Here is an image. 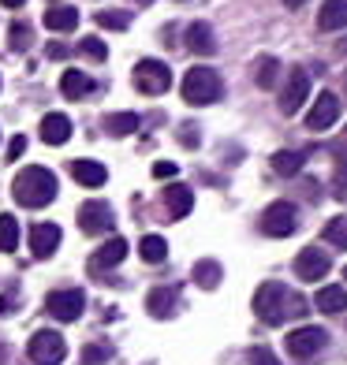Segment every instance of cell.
Returning <instances> with one entry per match:
<instances>
[{
	"label": "cell",
	"instance_id": "1",
	"mask_svg": "<svg viewBox=\"0 0 347 365\" xmlns=\"http://www.w3.org/2000/svg\"><path fill=\"white\" fill-rule=\"evenodd\" d=\"M254 313L261 321L269 324H280L284 317H303L306 313V302H299L284 284H276V279H269V284H261L254 291Z\"/></svg>",
	"mask_w": 347,
	"mask_h": 365
},
{
	"label": "cell",
	"instance_id": "2",
	"mask_svg": "<svg viewBox=\"0 0 347 365\" xmlns=\"http://www.w3.org/2000/svg\"><path fill=\"white\" fill-rule=\"evenodd\" d=\"M11 194L23 209H41L56 197V175L49 168H41V164H30V168H23L19 175H15Z\"/></svg>",
	"mask_w": 347,
	"mask_h": 365
},
{
	"label": "cell",
	"instance_id": "3",
	"mask_svg": "<svg viewBox=\"0 0 347 365\" xmlns=\"http://www.w3.org/2000/svg\"><path fill=\"white\" fill-rule=\"evenodd\" d=\"M183 101L187 105H217L221 97H224V82H221V75L213 71V68H191L187 75H183Z\"/></svg>",
	"mask_w": 347,
	"mask_h": 365
},
{
	"label": "cell",
	"instance_id": "4",
	"mask_svg": "<svg viewBox=\"0 0 347 365\" xmlns=\"http://www.w3.org/2000/svg\"><path fill=\"white\" fill-rule=\"evenodd\" d=\"M131 78H135V90L146 93V97H161L172 86V71H169V63H161V60H139Z\"/></svg>",
	"mask_w": 347,
	"mask_h": 365
},
{
	"label": "cell",
	"instance_id": "5",
	"mask_svg": "<svg viewBox=\"0 0 347 365\" xmlns=\"http://www.w3.org/2000/svg\"><path fill=\"white\" fill-rule=\"evenodd\" d=\"M26 354H30V361H34V365H60L64 358H68V343H64L60 331L41 328L38 336L26 343Z\"/></svg>",
	"mask_w": 347,
	"mask_h": 365
},
{
	"label": "cell",
	"instance_id": "6",
	"mask_svg": "<svg viewBox=\"0 0 347 365\" xmlns=\"http://www.w3.org/2000/svg\"><path fill=\"white\" fill-rule=\"evenodd\" d=\"M288 354L291 358H299V361H310L318 351H325L328 346V331L325 328H318V324H303V328H295V331H288Z\"/></svg>",
	"mask_w": 347,
	"mask_h": 365
},
{
	"label": "cell",
	"instance_id": "7",
	"mask_svg": "<svg viewBox=\"0 0 347 365\" xmlns=\"http://www.w3.org/2000/svg\"><path fill=\"white\" fill-rule=\"evenodd\" d=\"M261 227H266V235H273V239H288L291 231L299 227V209L291 202H273L261 212Z\"/></svg>",
	"mask_w": 347,
	"mask_h": 365
},
{
	"label": "cell",
	"instance_id": "8",
	"mask_svg": "<svg viewBox=\"0 0 347 365\" xmlns=\"http://www.w3.org/2000/svg\"><path fill=\"white\" fill-rule=\"evenodd\" d=\"M45 309H49V317H56V321H79L82 317V309H86V294H82L79 287H68V291H53L49 294V302H45Z\"/></svg>",
	"mask_w": 347,
	"mask_h": 365
},
{
	"label": "cell",
	"instance_id": "9",
	"mask_svg": "<svg viewBox=\"0 0 347 365\" xmlns=\"http://www.w3.org/2000/svg\"><path fill=\"white\" fill-rule=\"evenodd\" d=\"M306 97H310V71L306 68H291L284 90H280V112L295 115V112L306 105Z\"/></svg>",
	"mask_w": 347,
	"mask_h": 365
},
{
	"label": "cell",
	"instance_id": "10",
	"mask_svg": "<svg viewBox=\"0 0 347 365\" xmlns=\"http://www.w3.org/2000/svg\"><path fill=\"white\" fill-rule=\"evenodd\" d=\"M79 227L86 231V235H109L116 227V212L109 202H86L79 205Z\"/></svg>",
	"mask_w": 347,
	"mask_h": 365
},
{
	"label": "cell",
	"instance_id": "11",
	"mask_svg": "<svg viewBox=\"0 0 347 365\" xmlns=\"http://www.w3.org/2000/svg\"><path fill=\"white\" fill-rule=\"evenodd\" d=\"M328 269H333V261H328V254L321 250V246H306V250H299V257H295V276L306 279V284L325 279Z\"/></svg>",
	"mask_w": 347,
	"mask_h": 365
},
{
	"label": "cell",
	"instance_id": "12",
	"mask_svg": "<svg viewBox=\"0 0 347 365\" xmlns=\"http://www.w3.org/2000/svg\"><path fill=\"white\" fill-rule=\"evenodd\" d=\"M336 120H340V97H336L333 90L318 93V101H313V108L306 112V127H310V130H328Z\"/></svg>",
	"mask_w": 347,
	"mask_h": 365
},
{
	"label": "cell",
	"instance_id": "13",
	"mask_svg": "<svg viewBox=\"0 0 347 365\" xmlns=\"http://www.w3.org/2000/svg\"><path fill=\"white\" fill-rule=\"evenodd\" d=\"M60 239H64L60 224H34V227H30V254L41 257V261L53 257L60 250Z\"/></svg>",
	"mask_w": 347,
	"mask_h": 365
},
{
	"label": "cell",
	"instance_id": "14",
	"mask_svg": "<svg viewBox=\"0 0 347 365\" xmlns=\"http://www.w3.org/2000/svg\"><path fill=\"white\" fill-rule=\"evenodd\" d=\"M176 309H179V287H154L146 294V313H150V317L169 321Z\"/></svg>",
	"mask_w": 347,
	"mask_h": 365
},
{
	"label": "cell",
	"instance_id": "15",
	"mask_svg": "<svg viewBox=\"0 0 347 365\" xmlns=\"http://www.w3.org/2000/svg\"><path fill=\"white\" fill-rule=\"evenodd\" d=\"M161 202H164V209H169V217L183 220L194 209V194H191V187H183V182H172V187H164Z\"/></svg>",
	"mask_w": 347,
	"mask_h": 365
},
{
	"label": "cell",
	"instance_id": "16",
	"mask_svg": "<svg viewBox=\"0 0 347 365\" xmlns=\"http://www.w3.org/2000/svg\"><path fill=\"white\" fill-rule=\"evenodd\" d=\"M127 257V239H105L101 246L94 250V257H90V269H97V272H105V269H116Z\"/></svg>",
	"mask_w": 347,
	"mask_h": 365
},
{
	"label": "cell",
	"instance_id": "17",
	"mask_svg": "<svg viewBox=\"0 0 347 365\" xmlns=\"http://www.w3.org/2000/svg\"><path fill=\"white\" fill-rule=\"evenodd\" d=\"M41 142H49V145H64L71 138V120L64 112H49L45 120H41Z\"/></svg>",
	"mask_w": 347,
	"mask_h": 365
},
{
	"label": "cell",
	"instance_id": "18",
	"mask_svg": "<svg viewBox=\"0 0 347 365\" xmlns=\"http://www.w3.org/2000/svg\"><path fill=\"white\" fill-rule=\"evenodd\" d=\"M71 179L79 182V187L97 190V187H105L109 172H105V164H97V160H71Z\"/></svg>",
	"mask_w": 347,
	"mask_h": 365
},
{
	"label": "cell",
	"instance_id": "19",
	"mask_svg": "<svg viewBox=\"0 0 347 365\" xmlns=\"http://www.w3.org/2000/svg\"><path fill=\"white\" fill-rule=\"evenodd\" d=\"M183 41H187L191 53H198V56H213V53H217V38H213L209 23H191Z\"/></svg>",
	"mask_w": 347,
	"mask_h": 365
},
{
	"label": "cell",
	"instance_id": "20",
	"mask_svg": "<svg viewBox=\"0 0 347 365\" xmlns=\"http://www.w3.org/2000/svg\"><path fill=\"white\" fill-rule=\"evenodd\" d=\"M318 30H325V34L347 30V0H325L318 11Z\"/></svg>",
	"mask_w": 347,
	"mask_h": 365
},
{
	"label": "cell",
	"instance_id": "21",
	"mask_svg": "<svg viewBox=\"0 0 347 365\" xmlns=\"http://www.w3.org/2000/svg\"><path fill=\"white\" fill-rule=\"evenodd\" d=\"M45 26L53 30V34H68V30L79 26V11L71 4H53L45 11Z\"/></svg>",
	"mask_w": 347,
	"mask_h": 365
},
{
	"label": "cell",
	"instance_id": "22",
	"mask_svg": "<svg viewBox=\"0 0 347 365\" xmlns=\"http://www.w3.org/2000/svg\"><path fill=\"white\" fill-rule=\"evenodd\" d=\"M303 164H306V153H303V149H276L273 160H269V168H273L276 175H299Z\"/></svg>",
	"mask_w": 347,
	"mask_h": 365
},
{
	"label": "cell",
	"instance_id": "23",
	"mask_svg": "<svg viewBox=\"0 0 347 365\" xmlns=\"http://www.w3.org/2000/svg\"><path fill=\"white\" fill-rule=\"evenodd\" d=\"M60 90H64V97H68V101H82V97L94 90V78H90L86 71H75V68H71V71H64Z\"/></svg>",
	"mask_w": 347,
	"mask_h": 365
},
{
	"label": "cell",
	"instance_id": "24",
	"mask_svg": "<svg viewBox=\"0 0 347 365\" xmlns=\"http://www.w3.org/2000/svg\"><path fill=\"white\" fill-rule=\"evenodd\" d=\"M313 298H318L313 306H318L321 313H343V309H347V287L328 284V287H321V291L313 294Z\"/></svg>",
	"mask_w": 347,
	"mask_h": 365
},
{
	"label": "cell",
	"instance_id": "25",
	"mask_svg": "<svg viewBox=\"0 0 347 365\" xmlns=\"http://www.w3.org/2000/svg\"><path fill=\"white\" fill-rule=\"evenodd\" d=\"M105 130L112 138H127L139 130V115L135 112H112V115H105Z\"/></svg>",
	"mask_w": 347,
	"mask_h": 365
},
{
	"label": "cell",
	"instance_id": "26",
	"mask_svg": "<svg viewBox=\"0 0 347 365\" xmlns=\"http://www.w3.org/2000/svg\"><path fill=\"white\" fill-rule=\"evenodd\" d=\"M221 276H224V272H221V264H217V261H209V257L194 264V284L202 287V291L221 287Z\"/></svg>",
	"mask_w": 347,
	"mask_h": 365
},
{
	"label": "cell",
	"instance_id": "27",
	"mask_svg": "<svg viewBox=\"0 0 347 365\" xmlns=\"http://www.w3.org/2000/svg\"><path fill=\"white\" fill-rule=\"evenodd\" d=\"M19 250V224H15L11 212L0 217V254H15Z\"/></svg>",
	"mask_w": 347,
	"mask_h": 365
},
{
	"label": "cell",
	"instance_id": "28",
	"mask_svg": "<svg viewBox=\"0 0 347 365\" xmlns=\"http://www.w3.org/2000/svg\"><path fill=\"white\" fill-rule=\"evenodd\" d=\"M321 239L333 246V250H347V217H333L321 227Z\"/></svg>",
	"mask_w": 347,
	"mask_h": 365
},
{
	"label": "cell",
	"instance_id": "29",
	"mask_svg": "<svg viewBox=\"0 0 347 365\" xmlns=\"http://www.w3.org/2000/svg\"><path fill=\"white\" fill-rule=\"evenodd\" d=\"M139 254H142V261L161 264L164 257H169V242H164L161 235H146V239L139 242Z\"/></svg>",
	"mask_w": 347,
	"mask_h": 365
},
{
	"label": "cell",
	"instance_id": "30",
	"mask_svg": "<svg viewBox=\"0 0 347 365\" xmlns=\"http://www.w3.org/2000/svg\"><path fill=\"white\" fill-rule=\"evenodd\" d=\"M276 75H280V60L276 56H261L258 60V71H254V82L261 90H273L276 86Z\"/></svg>",
	"mask_w": 347,
	"mask_h": 365
},
{
	"label": "cell",
	"instance_id": "31",
	"mask_svg": "<svg viewBox=\"0 0 347 365\" xmlns=\"http://www.w3.org/2000/svg\"><path fill=\"white\" fill-rule=\"evenodd\" d=\"M30 41H34V30H30L26 23H11V30H8V45L15 48V53H26Z\"/></svg>",
	"mask_w": 347,
	"mask_h": 365
},
{
	"label": "cell",
	"instance_id": "32",
	"mask_svg": "<svg viewBox=\"0 0 347 365\" xmlns=\"http://www.w3.org/2000/svg\"><path fill=\"white\" fill-rule=\"evenodd\" d=\"M97 26H105V30H127L131 26V15L127 11H97Z\"/></svg>",
	"mask_w": 347,
	"mask_h": 365
},
{
	"label": "cell",
	"instance_id": "33",
	"mask_svg": "<svg viewBox=\"0 0 347 365\" xmlns=\"http://www.w3.org/2000/svg\"><path fill=\"white\" fill-rule=\"evenodd\" d=\"M79 53L86 56V60H97V63H101V60L109 56V48H105L101 38H82V41H79Z\"/></svg>",
	"mask_w": 347,
	"mask_h": 365
},
{
	"label": "cell",
	"instance_id": "34",
	"mask_svg": "<svg viewBox=\"0 0 347 365\" xmlns=\"http://www.w3.org/2000/svg\"><path fill=\"white\" fill-rule=\"evenodd\" d=\"M246 361H251V365H280L269 346H251V351H246Z\"/></svg>",
	"mask_w": 347,
	"mask_h": 365
},
{
	"label": "cell",
	"instance_id": "35",
	"mask_svg": "<svg viewBox=\"0 0 347 365\" xmlns=\"http://www.w3.org/2000/svg\"><path fill=\"white\" fill-rule=\"evenodd\" d=\"M105 358H109V351H105V346H82V361H86V365H105Z\"/></svg>",
	"mask_w": 347,
	"mask_h": 365
},
{
	"label": "cell",
	"instance_id": "36",
	"mask_svg": "<svg viewBox=\"0 0 347 365\" xmlns=\"http://www.w3.org/2000/svg\"><path fill=\"white\" fill-rule=\"evenodd\" d=\"M333 179H336L340 190H347V157H343V153H336V175H333Z\"/></svg>",
	"mask_w": 347,
	"mask_h": 365
},
{
	"label": "cell",
	"instance_id": "37",
	"mask_svg": "<svg viewBox=\"0 0 347 365\" xmlns=\"http://www.w3.org/2000/svg\"><path fill=\"white\" fill-rule=\"evenodd\" d=\"M23 149H26V138H23V135H15V138L8 142V160H19V157H23Z\"/></svg>",
	"mask_w": 347,
	"mask_h": 365
},
{
	"label": "cell",
	"instance_id": "38",
	"mask_svg": "<svg viewBox=\"0 0 347 365\" xmlns=\"http://www.w3.org/2000/svg\"><path fill=\"white\" fill-rule=\"evenodd\" d=\"M154 175H157V179L176 175V164H172V160H157V164H154Z\"/></svg>",
	"mask_w": 347,
	"mask_h": 365
},
{
	"label": "cell",
	"instance_id": "39",
	"mask_svg": "<svg viewBox=\"0 0 347 365\" xmlns=\"http://www.w3.org/2000/svg\"><path fill=\"white\" fill-rule=\"evenodd\" d=\"M45 56H49V60H64V56H68V48H64L60 41H49V48H45Z\"/></svg>",
	"mask_w": 347,
	"mask_h": 365
},
{
	"label": "cell",
	"instance_id": "40",
	"mask_svg": "<svg viewBox=\"0 0 347 365\" xmlns=\"http://www.w3.org/2000/svg\"><path fill=\"white\" fill-rule=\"evenodd\" d=\"M183 142H187L191 149L198 145V127H194V123H187V127H183Z\"/></svg>",
	"mask_w": 347,
	"mask_h": 365
},
{
	"label": "cell",
	"instance_id": "41",
	"mask_svg": "<svg viewBox=\"0 0 347 365\" xmlns=\"http://www.w3.org/2000/svg\"><path fill=\"white\" fill-rule=\"evenodd\" d=\"M4 8H23V0H0Z\"/></svg>",
	"mask_w": 347,
	"mask_h": 365
},
{
	"label": "cell",
	"instance_id": "42",
	"mask_svg": "<svg viewBox=\"0 0 347 365\" xmlns=\"http://www.w3.org/2000/svg\"><path fill=\"white\" fill-rule=\"evenodd\" d=\"M306 0H284V8H303Z\"/></svg>",
	"mask_w": 347,
	"mask_h": 365
},
{
	"label": "cell",
	"instance_id": "43",
	"mask_svg": "<svg viewBox=\"0 0 347 365\" xmlns=\"http://www.w3.org/2000/svg\"><path fill=\"white\" fill-rule=\"evenodd\" d=\"M343 279H347V264H343Z\"/></svg>",
	"mask_w": 347,
	"mask_h": 365
},
{
	"label": "cell",
	"instance_id": "44",
	"mask_svg": "<svg viewBox=\"0 0 347 365\" xmlns=\"http://www.w3.org/2000/svg\"><path fill=\"white\" fill-rule=\"evenodd\" d=\"M343 142H347V130H343Z\"/></svg>",
	"mask_w": 347,
	"mask_h": 365
}]
</instances>
